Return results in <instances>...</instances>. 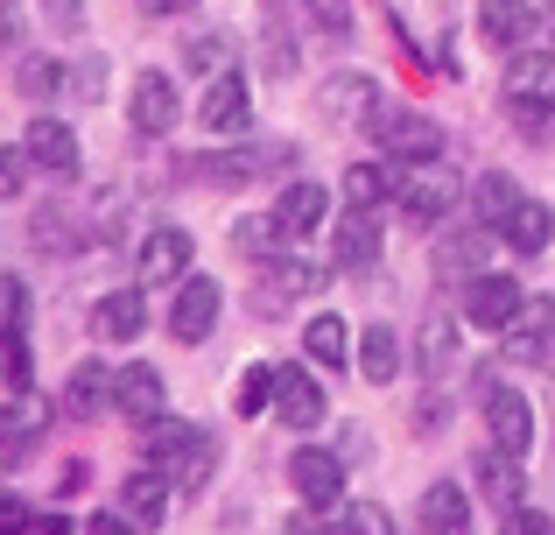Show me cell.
<instances>
[{"label": "cell", "mask_w": 555, "mask_h": 535, "mask_svg": "<svg viewBox=\"0 0 555 535\" xmlns=\"http://www.w3.org/2000/svg\"><path fill=\"white\" fill-rule=\"evenodd\" d=\"M506 113H514L528 135H542L555 113V50H514L506 64Z\"/></svg>", "instance_id": "cell-1"}, {"label": "cell", "mask_w": 555, "mask_h": 535, "mask_svg": "<svg viewBox=\"0 0 555 535\" xmlns=\"http://www.w3.org/2000/svg\"><path fill=\"white\" fill-rule=\"evenodd\" d=\"M478 402H486L492 444H500V451H514V458H528V444H534V409H528V402H520L500 373H478Z\"/></svg>", "instance_id": "cell-2"}, {"label": "cell", "mask_w": 555, "mask_h": 535, "mask_svg": "<svg viewBox=\"0 0 555 535\" xmlns=\"http://www.w3.org/2000/svg\"><path fill=\"white\" fill-rule=\"evenodd\" d=\"M296 163V149L288 141H274V149H225V155H197V163H177L183 177L197 183H254V177H274V169Z\"/></svg>", "instance_id": "cell-3"}, {"label": "cell", "mask_w": 555, "mask_h": 535, "mask_svg": "<svg viewBox=\"0 0 555 535\" xmlns=\"http://www.w3.org/2000/svg\"><path fill=\"white\" fill-rule=\"evenodd\" d=\"M288 486H296L302 508H345V458L338 451H317V444H302L296 458H288Z\"/></svg>", "instance_id": "cell-4"}, {"label": "cell", "mask_w": 555, "mask_h": 535, "mask_svg": "<svg viewBox=\"0 0 555 535\" xmlns=\"http://www.w3.org/2000/svg\"><path fill=\"white\" fill-rule=\"evenodd\" d=\"M190 254H197V240H190L183 226H155V233L141 240V254H134L141 289H177L190 275Z\"/></svg>", "instance_id": "cell-5"}, {"label": "cell", "mask_w": 555, "mask_h": 535, "mask_svg": "<svg viewBox=\"0 0 555 535\" xmlns=\"http://www.w3.org/2000/svg\"><path fill=\"white\" fill-rule=\"evenodd\" d=\"M218 282H204V275H183L177 282V303H169V339L177 345H204L218 331Z\"/></svg>", "instance_id": "cell-6"}, {"label": "cell", "mask_w": 555, "mask_h": 535, "mask_svg": "<svg viewBox=\"0 0 555 535\" xmlns=\"http://www.w3.org/2000/svg\"><path fill=\"white\" fill-rule=\"evenodd\" d=\"M113 409H120L134 430H149L155 416H169V381L149 367V359H127L120 381H113Z\"/></svg>", "instance_id": "cell-7"}, {"label": "cell", "mask_w": 555, "mask_h": 535, "mask_svg": "<svg viewBox=\"0 0 555 535\" xmlns=\"http://www.w3.org/2000/svg\"><path fill=\"white\" fill-rule=\"evenodd\" d=\"M42 430H50V402H42L36 387L8 395V402H0V466H22V458L36 451Z\"/></svg>", "instance_id": "cell-8"}, {"label": "cell", "mask_w": 555, "mask_h": 535, "mask_svg": "<svg viewBox=\"0 0 555 535\" xmlns=\"http://www.w3.org/2000/svg\"><path fill=\"white\" fill-rule=\"evenodd\" d=\"M373 135L387 155H401V163H436L443 155V127L429 120V113H373Z\"/></svg>", "instance_id": "cell-9"}, {"label": "cell", "mask_w": 555, "mask_h": 535, "mask_svg": "<svg viewBox=\"0 0 555 535\" xmlns=\"http://www.w3.org/2000/svg\"><path fill=\"white\" fill-rule=\"evenodd\" d=\"M177 113H183V99H177V78L169 71H141L134 78V99H127V120H134V135H177Z\"/></svg>", "instance_id": "cell-10"}, {"label": "cell", "mask_w": 555, "mask_h": 535, "mask_svg": "<svg viewBox=\"0 0 555 535\" xmlns=\"http://www.w3.org/2000/svg\"><path fill=\"white\" fill-rule=\"evenodd\" d=\"M520 310H528V296H520L514 275H472V282H464V324L506 331Z\"/></svg>", "instance_id": "cell-11"}, {"label": "cell", "mask_w": 555, "mask_h": 535, "mask_svg": "<svg viewBox=\"0 0 555 535\" xmlns=\"http://www.w3.org/2000/svg\"><path fill=\"white\" fill-rule=\"evenodd\" d=\"M317 113H324L331 127H359L379 113V78L366 71H338V78H324V92H317Z\"/></svg>", "instance_id": "cell-12"}, {"label": "cell", "mask_w": 555, "mask_h": 535, "mask_svg": "<svg viewBox=\"0 0 555 535\" xmlns=\"http://www.w3.org/2000/svg\"><path fill=\"white\" fill-rule=\"evenodd\" d=\"M204 135H218V141H240L246 127H254V92H246V78L240 71H225V78H211V92H204Z\"/></svg>", "instance_id": "cell-13"}, {"label": "cell", "mask_w": 555, "mask_h": 535, "mask_svg": "<svg viewBox=\"0 0 555 535\" xmlns=\"http://www.w3.org/2000/svg\"><path fill=\"white\" fill-rule=\"evenodd\" d=\"M548 345H555V296H528V310L506 324V359L514 367H548Z\"/></svg>", "instance_id": "cell-14"}, {"label": "cell", "mask_w": 555, "mask_h": 535, "mask_svg": "<svg viewBox=\"0 0 555 535\" xmlns=\"http://www.w3.org/2000/svg\"><path fill=\"white\" fill-rule=\"evenodd\" d=\"M274 416H282L288 430H317L324 423V387L310 381V367H274Z\"/></svg>", "instance_id": "cell-15"}, {"label": "cell", "mask_w": 555, "mask_h": 535, "mask_svg": "<svg viewBox=\"0 0 555 535\" xmlns=\"http://www.w3.org/2000/svg\"><path fill=\"white\" fill-rule=\"evenodd\" d=\"M324 289V268L317 262H302L296 247L288 254H274L268 275H260V310H282V303H302V296H317Z\"/></svg>", "instance_id": "cell-16"}, {"label": "cell", "mask_w": 555, "mask_h": 535, "mask_svg": "<svg viewBox=\"0 0 555 535\" xmlns=\"http://www.w3.org/2000/svg\"><path fill=\"white\" fill-rule=\"evenodd\" d=\"M169 500H177V480H169V466H141L120 480V508L134 514L141 528H163L169 522Z\"/></svg>", "instance_id": "cell-17"}, {"label": "cell", "mask_w": 555, "mask_h": 535, "mask_svg": "<svg viewBox=\"0 0 555 535\" xmlns=\"http://www.w3.org/2000/svg\"><path fill=\"white\" fill-rule=\"evenodd\" d=\"M22 149L36 155V169H42V177H56V183H70V177H78V135H70L64 120H50V113H42V120H28Z\"/></svg>", "instance_id": "cell-18"}, {"label": "cell", "mask_w": 555, "mask_h": 535, "mask_svg": "<svg viewBox=\"0 0 555 535\" xmlns=\"http://www.w3.org/2000/svg\"><path fill=\"white\" fill-rule=\"evenodd\" d=\"M472 480H478V494H486L500 514H514L520 500H528V472H520V458H514V451H500V444L472 458Z\"/></svg>", "instance_id": "cell-19"}, {"label": "cell", "mask_w": 555, "mask_h": 535, "mask_svg": "<svg viewBox=\"0 0 555 535\" xmlns=\"http://www.w3.org/2000/svg\"><path fill=\"white\" fill-rule=\"evenodd\" d=\"M113 381H120V373H113L106 359H78V367H70V381H64V416H70V423L106 416L113 409Z\"/></svg>", "instance_id": "cell-20"}, {"label": "cell", "mask_w": 555, "mask_h": 535, "mask_svg": "<svg viewBox=\"0 0 555 535\" xmlns=\"http://www.w3.org/2000/svg\"><path fill=\"white\" fill-rule=\"evenodd\" d=\"M373 262H379V226H373V212L345 205L338 233H331V268H345V275H366Z\"/></svg>", "instance_id": "cell-21"}, {"label": "cell", "mask_w": 555, "mask_h": 535, "mask_svg": "<svg viewBox=\"0 0 555 535\" xmlns=\"http://www.w3.org/2000/svg\"><path fill=\"white\" fill-rule=\"evenodd\" d=\"M141 324H149V303H141V289H113V296L92 303V339H99V345H134Z\"/></svg>", "instance_id": "cell-22"}, {"label": "cell", "mask_w": 555, "mask_h": 535, "mask_svg": "<svg viewBox=\"0 0 555 535\" xmlns=\"http://www.w3.org/2000/svg\"><path fill=\"white\" fill-rule=\"evenodd\" d=\"M415 359H422V373H429V381H450V373L464 367V331H457V317H450V310H436L429 324H422Z\"/></svg>", "instance_id": "cell-23"}, {"label": "cell", "mask_w": 555, "mask_h": 535, "mask_svg": "<svg viewBox=\"0 0 555 535\" xmlns=\"http://www.w3.org/2000/svg\"><path fill=\"white\" fill-rule=\"evenodd\" d=\"M500 240L520 254V262H534V254H548V240H555V212L542 198H520V205L500 219Z\"/></svg>", "instance_id": "cell-24"}, {"label": "cell", "mask_w": 555, "mask_h": 535, "mask_svg": "<svg viewBox=\"0 0 555 535\" xmlns=\"http://www.w3.org/2000/svg\"><path fill=\"white\" fill-rule=\"evenodd\" d=\"M415 522H422V535H472V494H464L457 480H436L429 494H422Z\"/></svg>", "instance_id": "cell-25"}, {"label": "cell", "mask_w": 555, "mask_h": 535, "mask_svg": "<svg viewBox=\"0 0 555 535\" xmlns=\"http://www.w3.org/2000/svg\"><path fill=\"white\" fill-rule=\"evenodd\" d=\"M534 28V8L528 0H478V36L492 42V50H520Z\"/></svg>", "instance_id": "cell-26"}, {"label": "cell", "mask_w": 555, "mask_h": 535, "mask_svg": "<svg viewBox=\"0 0 555 535\" xmlns=\"http://www.w3.org/2000/svg\"><path fill=\"white\" fill-rule=\"evenodd\" d=\"M232 247H240L246 262H274V254L296 247V233L282 226V212H268V219H232Z\"/></svg>", "instance_id": "cell-27"}, {"label": "cell", "mask_w": 555, "mask_h": 535, "mask_svg": "<svg viewBox=\"0 0 555 535\" xmlns=\"http://www.w3.org/2000/svg\"><path fill=\"white\" fill-rule=\"evenodd\" d=\"M359 373H366V381H401V331L393 324H366L359 331Z\"/></svg>", "instance_id": "cell-28"}, {"label": "cell", "mask_w": 555, "mask_h": 535, "mask_svg": "<svg viewBox=\"0 0 555 535\" xmlns=\"http://www.w3.org/2000/svg\"><path fill=\"white\" fill-rule=\"evenodd\" d=\"M211 472H218V437H211V430H197V437L169 458V480H177V494H204Z\"/></svg>", "instance_id": "cell-29"}, {"label": "cell", "mask_w": 555, "mask_h": 535, "mask_svg": "<svg viewBox=\"0 0 555 535\" xmlns=\"http://www.w3.org/2000/svg\"><path fill=\"white\" fill-rule=\"evenodd\" d=\"M274 212H282V226L302 240V233H317V226H324V212H331V191H324V183H288V191L274 198Z\"/></svg>", "instance_id": "cell-30"}, {"label": "cell", "mask_w": 555, "mask_h": 535, "mask_svg": "<svg viewBox=\"0 0 555 535\" xmlns=\"http://www.w3.org/2000/svg\"><path fill=\"white\" fill-rule=\"evenodd\" d=\"M302 353L317 359V367H331V373H345V359H352V331H345V317H310V331H302Z\"/></svg>", "instance_id": "cell-31"}, {"label": "cell", "mask_w": 555, "mask_h": 535, "mask_svg": "<svg viewBox=\"0 0 555 535\" xmlns=\"http://www.w3.org/2000/svg\"><path fill=\"white\" fill-rule=\"evenodd\" d=\"M183 71H190V78H225V71H232V36H218V28L190 36L183 42Z\"/></svg>", "instance_id": "cell-32"}, {"label": "cell", "mask_w": 555, "mask_h": 535, "mask_svg": "<svg viewBox=\"0 0 555 535\" xmlns=\"http://www.w3.org/2000/svg\"><path fill=\"white\" fill-rule=\"evenodd\" d=\"M457 205V191H450L443 177H422V183H401V212L415 226H429V219H443V212Z\"/></svg>", "instance_id": "cell-33"}, {"label": "cell", "mask_w": 555, "mask_h": 535, "mask_svg": "<svg viewBox=\"0 0 555 535\" xmlns=\"http://www.w3.org/2000/svg\"><path fill=\"white\" fill-rule=\"evenodd\" d=\"M338 191H345V205H359V212H379V205H387V191H393V183H387V169H379V163H352V169H345V183H338Z\"/></svg>", "instance_id": "cell-34"}, {"label": "cell", "mask_w": 555, "mask_h": 535, "mask_svg": "<svg viewBox=\"0 0 555 535\" xmlns=\"http://www.w3.org/2000/svg\"><path fill=\"white\" fill-rule=\"evenodd\" d=\"M436 268H443V275H464V282H472V275H486V240H478V233H450L443 247H436Z\"/></svg>", "instance_id": "cell-35"}, {"label": "cell", "mask_w": 555, "mask_h": 535, "mask_svg": "<svg viewBox=\"0 0 555 535\" xmlns=\"http://www.w3.org/2000/svg\"><path fill=\"white\" fill-rule=\"evenodd\" d=\"M0 381H8V395L28 387V331L22 324H0Z\"/></svg>", "instance_id": "cell-36"}, {"label": "cell", "mask_w": 555, "mask_h": 535, "mask_svg": "<svg viewBox=\"0 0 555 535\" xmlns=\"http://www.w3.org/2000/svg\"><path fill=\"white\" fill-rule=\"evenodd\" d=\"M514 205H520L514 177H486V183H478V191H472V212H478V219H486V226H500V219H506V212H514Z\"/></svg>", "instance_id": "cell-37"}, {"label": "cell", "mask_w": 555, "mask_h": 535, "mask_svg": "<svg viewBox=\"0 0 555 535\" xmlns=\"http://www.w3.org/2000/svg\"><path fill=\"white\" fill-rule=\"evenodd\" d=\"M268 402H274V367H246L232 387V416H260Z\"/></svg>", "instance_id": "cell-38"}, {"label": "cell", "mask_w": 555, "mask_h": 535, "mask_svg": "<svg viewBox=\"0 0 555 535\" xmlns=\"http://www.w3.org/2000/svg\"><path fill=\"white\" fill-rule=\"evenodd\" d=\"M141 437H149V458H163V466H169V458H177L183 444L197 437V423H183V416H155V423L141 430Z\"/></svg>", "instance_id": "cell-39"}, {"label": "cell", "mask_w": 555, "mask_h": 535, "mask_svg": "<svg viewBox=\"0 0 555 535\" xmlns=\"http://www.w3.org/2000/svg\"><path fill=\"white\" fill-rule=\"evenodd\" d=\"M260 64H268V78H288V71L302 64V50H296V36H288L282 22H268V36H260Z\"/></svg>", "instance_id": "cell-40"}, {"label": "cell", "mask_w": 555, "mask_h": 535, "mask_svg": "<svg viewBox=\"0 0 555 535\" xmlns=\"http://www.w3.org/2000/svg\"><path fill=\"white\" fill-rule=\"evenodd\" d=\"M14 85H22V99H56V92H64V64H50V56H28Z\"/></svg>", "instance_id": "cell-41"}, {"label": "cell", "mask_w": 555, "mask_h": 535, "mask_svg": "<svg viewBox=\"0 0 555 535\" xmlns=\"http://www.w3.org/2000/svg\"><path fill=\"white\" fill-rule=\"evenodd\" d=\"M36 240H42V254H78L85 247L78 219H64V212H42V219H36Z\"/></svg>", "instance_id": "cell-42"}, {"label": "cell", "mask_w": 555, "mask_h": 535, "mask_svg": "<svg viewBox=\"0 0 555 535\" xmlns=\"http://www.w3.org/2000/svg\"><path fill=\"white\" fill-rule=\"evenodd\" d=\"M345 535H393V514L379 500H352L345 508Z\"/></svg>", "instance_id": "cell-43"}, {"label": "cell", "mask_w": 555, "mask_h": 535, "mask_svg": "<svg viewBox=\"0 0 555 535\" xmlns=\"http://www.w3.org/2000/svg\"><path fill=\"white\" fill-rule=\"evenodd\" d=\"M28 169H36V155H28V149H0V198H22L28 191Z\"/></svg>", "instance_id": "cell-44"}, {"label": "cell", "mask_w": 555, "mask_h": 535, "mask_svg": "<svg viewBox=\"0 0 555 535\" xmlns=\"http://www.w3.org/2000/svg\"><path fill=\"white\" fill-rule=\"evenodd\" d=\"M0 324L28 331V282H22V275H0Z\"/></svg>", "instance_id": "cell-45"}, {"label": "cell", "mask_w": 555, "mask_h": 535, "mask_svg": "<svg viewBox=\"0 0 555 535\" xmlns=\"http://www.w3.org/2000/svg\"><path fill=\"white\" fill-rule=\"evenodd\" d=\"M36 528V508L22 494H0V535H28Z\"/></svg>", "instance_id": "cell-46"}, {"label": "cell", "mask_w": 555, "mask_h": 535, "mask_svg": "<svg viewBox=\"0 0 555 535\" xmlns=\"http://www.w3.org/2000/svg\"><path fill=\"white\" fill-rule=\"evenodd\" d=\"M500 535H555V522H548V514H534L528 500H520V508H514V514L500 522Z\"/></svg>", "instance_id": "cell-47"}, {"label": "cell", "mask_w": 555, "mask_h": 535, "mask_svg": "<svg viewBox=\"0 0 555 535\" xmlns=\"http://www.w3.org/2000/svg\"><path fill=\"white\" fill-rule=\"evenodd\" d=\"M42 14H50V28H64V36L85 28V0H42Z\"/></svg>", "instance_id": "cell-48"}, {"label": "cell", "mask_w": 555, "mask_h": 535, "mask_svg": "<svg viewBox=\"0 0 555 535\" xmlns=\"http://www.w3.org/2000/svg\"><path fill=\"white\" fill-rule=\"evenodd\" d=\"M85 535H141V522L127 508H106V514H92V522H85Z\"/></svg>", "instance_id": "cell-49"}, {"label": "cell", "mask_w": 555, "mask_h": 535, "mask_svg": "<svg viewBox=\"0 0 555 535\" xmlns=\"http://www.w3.org/2000/svg\"><path fill=\"white\" fill-rule=\"evenodd\" d=\"M317 8V22L331 28V36H345V28H352V0H310Z\"/></svg>", "instance_id": "cell-50"}, {"label": "cell", "mask_w": 555, "mask_h": 535, "mask_svg": "<svg viewBox=\"0 0 555 535\" xmlns=\"http://www.w3.org/2000/svg\"><path fill=\"white\" fill-rule=\"evenodd\" d=\"M443 416H450L443 402H436V395H422V402H415V437H436V430H443Z\"/></svg>", "instance_id": "cell-51"}, {"label": "cell", "mask_w": 555, "mask_h": 535, "mask_svg": "<svg viewBox=\"0 0 555 535\" xmlns=\"http://www.w3.org/2000/svg\"><path fill=\"white\" fill-rule=\"evenodd\" d=\"M85 486H92V466H85V458H70V466L56 472V494L70 500V494H85Z\"/></svg>", "instance_id": "cell-52"}, {"label": "cell", "mask_w": 555, "mask_h": 535, "mask_svg": "<svg viewBox=\"0 0 555 535\" xmlns=\"http://www.w3.org/2000/svg\"><path fill=\"white\" fill-rule=\"evenodd\" d=\"M28 535H78V522L56 508V514H36V528H28Z\"/></svg>", "instance_id": "cell-53"}, {"label": "cell", "mask_w": 555, "mask_h": 535, "mask_svg": "<svg viewBox=\"0 0 555 535\" xmlns=\"http://www.w3.org/2000/svg\"><path fill=\"white\" fill-rule=\"evenodd\" d=\"M14 36H22V8H14V0H0V50H8Z\"/></svg>", "instance_id": "cell-54"}, {"label": "cell", "mask_w": 555, "mask_h": 535, "mask_svg": "<svg viewBox=\"0 0 555 535\" xmlns=\"http://www.w3.org/2000/svg\"><path fill=\"white\" fill-rule=\"evenodd\" d=\"M288 535H324V522H317V508H302V514H288Z\"/></svg>", "instance_id": "cell-55"}, {"label": "cell", "mask_w": 555, "mask_h": 535, "mask_svg": "<svg viewBox=\"0 0 555 535\" xmlns=\"http://www.w3.org/2000/svg\"><path fill=\"white\" fill-rule=\"evenodd\" d=\"M197 0H141V14H190Z\"/></svg>", "instance_id": "cell-56"}, {"label": "cell", "mask_w": 555, "mask_h": 535, "mask_svg": "<svg viewBox=\"0 0 555 535\" xmlns=\"http://www.w3.org/2000/svg\"><path fill=\"white\" fill-rule=\"evenodd\" d=\"M548 36H555V22H548Z\"/></svg>", "instance_id": "cell-57"}]
</instances>
